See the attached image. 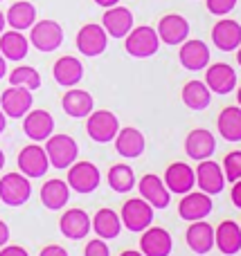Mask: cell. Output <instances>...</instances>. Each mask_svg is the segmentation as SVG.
I'll return each mask as SVG.
<instances>
[{"mask_svg": "<svg viewBox=\"0 0 241 256\" xmlns=\"http://www.w3.org/2000/svg\"><path fill=\"white\" fill-rule=\"evenodd\" d=\"M124 50L129 56L133 58H149L153 54H158L160 50V38L158 32L149 25H140L133 27L129 34L124 36Z\"/></svg>", "mask_w": 241, "mask_h": 256, "instance_id": "6da1fadb", "label": "cell"}, {"mask_svg": "<svg viewBox=\"0 0 241 256\" xmlns=\"http://www.w3.org/2000/svg\"><path fill=\"white\" fill-rule=\"evenodd\" d=\"M45 153H48L50 166L63 171V168H68L70 164L77 162L79 146L70 135H50L45 140Z\"/></svg>", "mask_w": 241, "mask_h": 256, "instance_id": "7a4b0ae2", "label": "cell"}, {"mask_svg": "<svg viewBox=\"0 0 241 256\" xmlns=\"http://www.w3.org/2000/svg\"><path fill=\"white\" fill-rule=\"evenodd\" d=\"M120 220H122V227H126L129 232L142 234L153 222V207L142 198H131L122 204Z\"/></svg>", "mask_w": 241, "mask_h": 256, "instance_id": "3957f363", "label": "cell"}, {"mask_svg": "<svg viewBox=\"0 0 241 256\" xmlns=\"http://www.w3.org/2000/svg\"><path fill=\"white\" fill-rule=\"evenodd\" d=\"M30 45L43 54H50L61 48L63 43V27L57 20H39L30 27Z\"/></svg>", "mask_w": 241, "mask_h": 256, "instance_id": "277c9868", "label": "cell"}, {"mask_svg": "<svg viewBox=\"0 0 241 256\" xmlns=\"http://www.w3.org/2000/svg\"><path fill=\"white\" fill-rule=\"evenodd\" d=\"M32 184L23 173H7L0 178V202L7 207H21L30 200Z\"/></svg>", "mask_w": 241, "mask_h": 256, "instance_id": "5b68a950", "label": "cell"}, {"mask_svg": "<svg viewBox=\"0 0 241 256\" xmlns=\"http://www.w3.org/2000/svg\"><path fill=\"white\" fill-rule=\"evenodd\" d=\"M68 186L70 191H77V194L86 196L93 194L95 189H99V182H102V176H99V168L95 166L93 162H75L68 166Z\"/></svg>", "mask_w": 241, "mask_h": 256, "instance_id": "8992f818", "label": "cell"}, {"mask_svg": "<svg viewBox=\"0 0 241 256\" xmlns=\"http://www.w3.org/2000/svg\"><path fill=\"white\" fill-rule=\"evenodd\" d=\"M120 130V122L111 110H93L86 117V132L97 144H108L115 140Z\"/></svg>", "mask_w": 241, "mask_h": 256, "instance_id": "52a82bcc", "label": "cell"}, {"mask_svg": "<svg viewBox=\"0 0 241 256\" xmlns=\"http://www.w3.org/2000/svg\"><path fill=\"white\" fill-rule=\"evenodd\" d=\"M77 50H79L84 56L95 58L99 54L106 52L108 48V34L102 25H95V22H88L84 25L79 32H77Z\"/></svg>", "mask_w": 241, "mask_h": 256, "instance_id": "ba28073f", "label": "cell"}, {"mask_svg": "<svg viewBox=\"0 0 241 256\" xmlns=\"http://www.w3.org/2000/svg\"><path fill=\"white\" fill-rule=\"evenodd\" d=\"M16 164H18V171H21L25 178H30V180L43 178L50 168L48 153H45V148H41L36 142L30 146H25V148H21Z\"/></svg>", "mask_w": 241, "mask_h": 256, "instance_id": "9c48e42d", "label": "cell"}, {"mask_svg": "<svg viewBox=\"0 0 241 256\" xmlns=\"http://www.w3.org/2000/svg\"><path fill=\"white\" fill-rule=\"evenodd\" d=\"M32 90L18 88V86H9L3 94H0V110L9 117V120H23L27 112L32 110Z\"/></svg>", "mask_w": 241, "mask_h": 256, "instance_id": "30bf717a", "label": "cell"}, {"mask_svg": "<svg viewBox=\"0 0 241 256\" xmlns=\"http://www.w3.org/2000/svg\"><path fill=\"white\" fill-rule=\"evenodd\" d=\"M158 38L165 45H180L189 38V22L180 14H167L158 20Z\"/></svg>", "mask_w": 241, "mask_h": 256, "instance_id": "8fae6325", "label": "cell"}, {"mask_svg": "<svg viewBox=\"0 0 241 256\" xmlns=\"http://www.w3.org/2000/svg\"><path fill=\"white\" fill-rule=\"evenodd\" d=\"M212 198L203 191H189V194L183 196L178 204V216L187 222H196V220H203L212 214Z\"/></svg>", "mask_w": 241, "mask_h": 256, "instance_id": "7c38bea8", "label": "cell"}, {"mask_svg": "<svg viewBox=\"0 0 241 256\" xmlns=\"http://www.w3.org/2000/svg\"><path fill=\"white\" fill-rule=\"evenodd\" d=\"M165 186L169 189V194H178V196H185L196 186V173L189 164L185 162H174L167 166L165 171Z\"/></svg>", "mask_w": 241, "mask_h": 256, "instance_id": "4fadbf2b", "label": "cell"}, {"mask_svg": "<svg viewBox=\"0 0 241 256\" xmlns=\"http://www.w3.org/2000/svg\"><path fill=\"white\" fill-rule=\"evenodd\" d=\"M178 58H180V66H183L185 70L201 72V70H205L207 63H210V48L198 38H192V40L187 38L185 43H180Z\"/></svg>", "mask_w": 241, "mask_h": 256, "instance_id": "5bb4252c", "label": "cell"}, {"mask_svg": "<svg viewBox=\"0 0 241 256\" xmlns=\"http://www.w3.org/2000/svg\"><path fill=\"white\" fill-rule=\"evenodd\" d=\"M174 250L171 234L162 227H147L140 238V252L144 256H169Z\"/></svg>", "mask_w": 241, "mask_h": 256, "instance_id": "9a60e30c", "label": "cell"}, {"mask_svg": "<svg viewBox=\"0 0 241 256\" xmlns=\"http://www.w3.org/2000/svg\"><path fill=\"white\" fill-rule=\"evenodd\" d=\"M102 27L111 38H124L131 30H133V14L126 7H108L102 16Z\"/></svg>", "mask_w": 241, "mask_h": 256, "instance_id": "2e32d148", "label": "cell"}, {"mask_svg": "<svg viewBox=\"0 0 241 256\" xmlns=\"http://www.w3.org/2000/svg\"><path fill=\"white\" fill-rule=\"evenodd\" d=\"M194 173H196V184L203 194L216 196V194L223 191L225 176H223V171H221V166L216 162H212V160H203V162L198 164V168H194Z\"/></svg>", "mask_w": 241, "mask_h": 256, "instance_id": "e0dca14e", "label": "cell"}, {"mask_svg": "<svg viewBox=\"0 0 241 256\" xmlns=\"http://www.w3.org/2000/svg\"><path fill=\"white\" fill-rule=\"evenodd\" d=\"M205 86L210 88V92L216 94H230L237 88V72L228 63H214L207 68L205 74Z\"/></svg>", "mask_w": 241, "mask_h": 256, "instance_id": "ac0fdd59", "label": "cell"}, {"mask_svg": "<svg viewBox=\"0 0 241 256\" xmlns=\"http://www.w3.org/2000/svg\"><path fill=\"white\" fill-rule=\"evenodd\" d=\"M59 230L68 240H81L90 234L93 225H90V216L84 209H68L59 220Z\"/></svg>", "mask_w": 241, "mask_h": 256, "instance_id": "d6986e66", "label": "cell"}, {"mask_svg": "<svg viewBox=\"0 0 241 256\" xmlns=\"http://www.w3.org/2000/svg\"><path fill=\"white\" fill-rule=\"evenodd\" d=\"M138 191H140V198L147 200V202L151 204L153 209L169 207V200H171L169 189H167L165 182H162L158 176H153V173L144 176L142 180L138 182Z\"/></svg>", "mask_w": 241, "mask_h": 256, "instance_id": "ffe728a7", "label": "cell"}, {"mask_svg": "<svg viewBox=\"0 0 241 256\" xmlns=\"http://www.w3.org/2000/svg\"><path fill=\"white\" fill-rule=\"evenodd\" d=\"M212 43L221 50V52H234L241 45V25L232 18H221L214 27H212Z\"/></svg>", "mask_w": 241, "mask_h": 256, "instance_id": "44dd1931", "label": "cell"}, {"mask_svg": "<svg viewBox=\"0 0 241 256\" xmlns=\"http://www.w3.org/2000/svg\"><path fill=\"white\" fill-rule=\"evenodd\" d=\"M23 132L32 142H45L54 132V120L48 110H30L23 117Z\"/></svg>", "mask_w": 241, "mask_h": 256, "instance_id": "7402d4cb", "label": "cell"}, {"mask_svg": "<svg viewBox=\"0 0 241 256\" xmlns=\"http://www.w3.org/2000/svg\"><path fill=\"white\" fill-rule=\"evenodd\" d=\"M115 150L126 160H135L144 153L147 148V140L144 135L133 126H126V128H120L115 135Z\"/></svg>", "mask_w": 241, "mask_h": 256, "instance_id": "603a6c76", "label": "cell"}, {"mask_svg": "<svg viewBox=\"0 0 241 256\" xmlns=\"http://www.w3.org/2000/svg\"><path fill=\"white\" fill-rule=\"evenodd\" d=\"M214 150H216V140L210 130H205V128L192 130L187 135V140H185V153H187L192 160H198V162L210 160L212 155H214Z\"/></svg>", "mask_w": 241, "mask_h": 256, "instance_id": "cb8c5ba5", "label": "cell"}, {"mask_svg": "<svg viewBox=\"0 0 241 256\" xmlns=\"http://www.w3.org/2000/svg\"><path fill=\"white\" fill-rule=\"evenodd\" d=\"M185 240H187V248L194 254H198V256L210 254L214 250V227L207 225L205 220L192 222L187 234H185Z\"/></svg>", "mask_w": 241, "mask_h": 256, "instance_id": "d4e9b609", "label": "cell"}, {"mask_svg": "<svg viewBox=\"0 0 241 256\" xmlns=\"http://www.w3.org/2000/svg\"><path fill=\"white\" fill-rule=\"evenodd\" d=\"M61 108L68 117H72V120H84V117H88L90 112L95 110V99L90 97V92H86V90L70 88L66 94H63Z\"/></svg>", "mask_w": 241, "mask_h": 256, "instance_id": "484cf974", "label": "cell"}, {"mask_svg": "<svg viewBox=\"0 0 241 256\" xmlns=\"http://www.w3.org/2000/svg\"><path fill=\"white\" fill-rule=\"evenodd\" d=\"M52 76L63 88H75V86L84 79V66H81V61L75 56H61L54 63Z\"/></svg>", "mask_w": 241, "mask_h": 256, "instance_id": "4316f807", "label": "cell"}, {"mask_svg": "<svg viewBox=\"0 0 241 256\" xmlns=\"http://www.w3.org/2000/svg\"><path fill=\"white\" fill-rule=\"evenodd\" d=\"M214 248L221 250V254L234 256L241 252V227L234 220H223L219 230H214Z\"/></svg>", "mask_w": 241, "mask_h": 256, "instance_id": "83f0119b", "label": "cell"}, {"mask_svg": "<svg viewBox=\"0 0 241 256\" xmlns=\"http://www.w3.org/2000/svg\"><path fill=\"white\" fill-rule=\"evenodd\" d=\"M27 52H30V40L23 36V32L9 30L0 34V54L5 56V61L18 63L27 56Z\"/></svg>", "mask_w": 241, "mask_h": 256, "instance_id": "f1b7e54d", "label": "cell"}, {"mask_svg": "<svg viewBox=\"0 0 241 256\" xmlns=\"http://www.w3.org/2000/svg\"><path fill=\"white\" fill-rule=\"evenodd\" d=\"M70 200V186L63 180H48L43 186H41V202H43L45 209L50 212H59L63 209Z\"/></svg>", "mask_w": 241, "mask_h": 256, "instance_id": "f546056e", "label": "cell"}, {"mask_svg": "<svg viewBox=\"0 0 241 256\" xmlns=\"http://www.w3.org/2000/svg\"><path fill=\"white\" fill-rule=\"evenodd\" d=\"M5 20H7L9 30L25 32L36 22V7L32 2H27V0H18V2H14L12 7L7 9Z\"/></svg>", "mask_w": 241, "mask_h": 256, "instance_id": "4dcf8cb0", "label": "cell"}, {"mask_svg": "<svg viewBox=\"0 0 241 256\" xmlns=\"http://www.w3.org/2000/svg\"><path fill=\"white\" fill-rule=\"evenodd\" d=\"M90 225H93L97 238H102V240L117 238L120 232H122V220H120V216H117L113 209H99V212L93 216Z\"/></svg>", "mask_w": 241, "mask_h": 256, "instance_id": "1f68e13d", "label": "cell"}, {"mask_svg": "<svg viewBox=\"0 0 241 256\" xmlns=\"http://www.w3.org/2000/svg\"><path fill=\"white\" fill-rule=\"evenodd\" d=\"M183 104L189 108V110H205L212 104V92L205 86V81H189L183 88Z\"/></svg>", "mask_w": 241, "mask_h": 256, "instance_id": "d6a6232c", "label": "cell"}, {"mask_svg": "<svg viewBox=\"0 0 241 256\" xmlns=\"http://www.w3.org/2000/svg\"><path fill=\"white\" fill-rule=\"evenodd\" d=\"M216 126H219V135L225 142H241V108L239 106L223 108Z\"/></svg>", "mask_w": 241, "mask_h": 256, "instance_id": "836d02e7", "label": "cell"}, {"mask_svg": "<svg viewBox=\"0 0 241 256\" xmlns=\"http://www.w3.org/2000/svg\"><path fill=\"white\" fill-rule=\"evenodd\" d=\"M108 186L115 194H129L135 186V173L129 164H113L108 171Z\"/></svg>", "mask_w": 241, "mask_h": 256, "instance_id": "e575fe53", "label": "cell"}, {"mask_svg": "<svg viewBox=\"0 0 241 256\" xmlns=\"http://www.w3.org/2000/svg\"><path fill=\"white\" fill-rule=\"evenodd\" d=\"M9 86H18V88H27V90H39L41 88V74L30 66H18L9 72Z\"/></svg>", "mask_w": 241, "mask_h": 256, "instance_id": "d590c367", "label": "cell"}, {"mask_svg": "<svg viewBox=\"0 0 241 256\" xmlns=\"http://www.w3.org/2000/svg\"><path fill=\"white\" fill-rule=\"evenodd\" d=\"M223 176L228 182L241 180V150H232L223 160Z\"/></svg>", "mask_w": 241, "mask_h": 256, "instance_id": "8d00e7d4", "label": "cell"}, {"mask_svg": "<svg viewBox=\"0 0 241 256\" xmlns=\"http://www.w3.org/2000/svg\"><path fill=\"white\" fill-rule=\"evenodd\" d=\"M239 0H207V12L212 14V16H228L230 12H234V7H237Z\"/></svg>", "mask_w": 241, "mask_h": 256, "instance_id": "74e56055", "label": "cell"}, {"mask_svg": "<svg viewBox=\"0 0 241 256\" xmlns=\"http://www.w3.org/2000/svg\"><path fill=\"white\" fill-rule=\"evenodd\" d=\"M84 256H111V250H108V245L102 238H95L90 243H86Z\"/></svg>", "mask_w": 241, "mask_h": 256, "instance_id": "f35d334b", "label": "cell"}, {"mask_svg": "<svg viewBox=\"0 0 241 256\" xmlns=\"http://www.w3.org/2000/svg\"><path fill=\"white\" fill-rule=\"evenodd\" d=\"M0 256H30V254L21 245H5V248H0Z\"/></svg>", "mask_w": 241, "mask_h": 256, "instance_id": "ab89813d", "label": "cell"}, {"mask_svg": "<svg viewBox=\"0 0 241 256\" xmlns=\"http://www.w3.org/2000/svg\"><path fill=\"white\" fill-rule=\"evenodd\" d=\"M39 256H68V252L61 248V245H48V248L41 250Z\"/></svg>", "mask_w": 241, "mask_h": 256, "instance_id": "60d3db41", "label": "cell"}, {"mask_svg": "<svg viewBox=\"0 0 241 256\" xmlns=\"http://www.w3.org/2000/svg\"><path fill=\"white\" fill-rule=\"evenodd\" d=\"M230 200L237 209H241V180L232 182V191H230Z\"/></svg>", "mask_w": 241, "mask_h": 256, "instance_id": "b9f144b4", "label": "cell"}, {"mask_svg": "<svg viewBox=\"0 0 241 256\" xmlns=\"http://www.w3.org/2000/svg\"><path fill=\"white\" fill-rule=\"evenodd\" d=\"M7 243H9V227L0 220V248H5Z\"/></svg>", "mask_w": 241, "mask_h": 256, "instance_id": "7bdbcfd3", "label": "cell"}, {"mask_svg": "<svg viewBox=\"0 0 241 256\" xmlns=\"http://www.w3.org/2000/svg\"><path fill=\"white\" fill-rule=\"evenodd\" d=\"M95 4H99V7L108 9V7H115V4H120V0H95Z\"/></svg>", "mask_w": 241, "mask_h": 256, "instance_id": "ee69618b", "label": "cell"}, {"mask_svg": "<svg viewBox=\"0 0 241 256\" xmlns=\"http://www.w3.org/2000/svg\"><path fill=\"white\" fill-rule=\"evenodd\" d=\"M5 74H7V61H5V56L0 54V81L5 79Z\"/></svg>", "mask_w": 241, "mask_h": 256, "instance_id": "f6af8a7d", "label": "cell"}, {"mask_svg": "<svg viewBox=\"0 0 241 256\" xmlns=\"http://www.w3.org/2000/svg\"><path fill=\"white\" fill-rule=\"evenodd\" d=\"M5 128H7V115H5V112L0 110V135L5 132Z\"/></svg>", "mask_w": 241, "mask_h": 256, "instance_id": "bcb514c9", "label": "cell"}, {"mask_svg": "<svg viewBox=\"0 0 241 256\" xmlns=\"http://www.w3.org/2000/svg\"><path fill=\"white\" fill-rule=\"evenodd\" d=\"M120 256H144L142 252H135V250H126V252H122Z\"/></svg>", "mask_w": 241, "mask_h": 256, "instance_id": "7dc6e473", "label": "cell"}, {"mask_svg": "<svg viewBox=\"0 0 241 256\" xmlns=\"http://www.w3.org/2000/svg\"><path fill=\"white\" fill-rule=\"evenodd\" d=\"M5 27H7V20H5V14L0 12V34L5 32Z\"/></svg>", "mask_w": 241, "mask_h": 256, "instance_id": "c3c4849f", "label": "cell"}, {"mask_svg": "<svg viewBox=\"0 0 241 256\" xmlns=\"http://www.w3.org/2000/svg\"><path fill=\"white\" fill-rule=\"evenodd\" d=\"M3 166H5V153L0 150V171H3Z\"/></svg>", "mask_w": 241, "mask_h": 256, "instance_id": "681fc988", "label": "cell"}, {"mask_svg": "<svg viewBox=\"0 0 241 256\" xmlns=\"http://www.w3.org/2000/svg\"><path fill=\"white\" fill-rule=\"evenodd\" d=\"M237 63H239V66H241V45H239V48H237Z\"/></svg>", "mask_w": 241, "mask_h": 256, "instance_id": "f907efd6", "label": "cell"}, {"mask_svg": "<svg viewBox=\"0 0 241 256\" xmlns=\"http://www.w3.org/2000/svg\"><path fill=\"white\" fill-rule=\"evenodd\" d=\"M237 102H239V108H241V88L237 90Z\"/></svg>", "mask_w": 241, "mask_h": 256, "instance_id": "816d5d0a", "label": "cell"}, {"mask_svg": "<svg viewBox=\"0 0 241 256\" xmlns=\"http://www.w3.org/2000/svg\"><path fill=\"white\" fill-rule=\"evenodd\" d=\"M0 2H3V0H0Z\"/></svg>", "mask_w": 241, "mask_h": 256, "instance_id": "f5cc1de1", "label": "cell"}, {"mask_svg": "<svg viewBox=\"0 0 241 256\" xmlns=\"http://www.w3.org/2000/svg\"><path fill=\"white\" fill-rule=\"evenodd\" d=\"M239 227H241V225H239Z\"/></svg>", "mask_w": 241, "mask_h": 256, "instance_id": "db71d44e", "label": "cell"}]
</instances>
